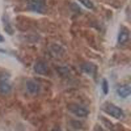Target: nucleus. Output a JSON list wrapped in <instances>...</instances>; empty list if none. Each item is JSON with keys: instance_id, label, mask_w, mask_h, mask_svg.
<instances>
[{"instance_id": "obj_9", "label": "nucleus", "mask_w": 131, "mask_h": 131, "mask_svg": "<svg viewBox=\"0 0 131 131\" xmlns=\"http://www.w3.org/2000/svg\"><path fill=\"white\" fill-rule=\"evenodd\" d=\"M81 68L84 72L89 73V74H91V73H94V70H95V66L94 64H91V63H86L82 66Z\"/></svg>"}, {"instance_id": "obj_10", "label": "nucleus", "mask_w": 131, "mask_h": 131, "mask_svg": "<svg viewBox=\"0 0 131 131\" xmlns=\"http://www.w3.org/2000/svg\"><path fill=\"white\" fill-rule=\"evenodd\" d=\"M79 2L89 9H92L94 7V5L91 0H79Z\"/></svg>"}, {"instance_id": "obj_13", "label": "nucleus", "mask_w": 131, "mask_h": 131, "mask_svg": "<svg viewBox=\"0 0 131 131\" xmlns=\"http://www.w3.org/2000/svg\"><path fill=\"white\" fill-rule=\"evenodd\" d=\"M4 41V38L2 35H0V42H3Z\"/></svg>"}, {"instance_id": "obj_11", "label": "nucleus", "mask_w": 131, "mask_h": 131, "mask_svg": "<svg viewBox=\"0 0 131 131\" xmlns=\"http://www.w3.org/2000/svg\"><path fill=\"white\" fill-rule=\"evenodd\" d=\"M72 126L74 128H75L76 129H81V128L83 127V125H82L80 121H72Z\"/></svg>"}, {"instance_id": "obj_5", "label": "nucleus", "mask_w": 131, "mask_h": 131, "mask_svg": "<svg viewBox=\"0 0 131 131\" xmlns=\"http://www.w3.org/2000/svg\"><path fill=\"white\" fill-rule=\"evenodd\" d=\"M26 89L30 93L32 94H37L40 91V86L34 81H28L26 83Z\"/></svg>"}, {"instance_id": "obj_4", "label": "nucleus", "mask_w": 131, "mask_h": 131, "mask_svg": "<svg viewBox=\"0 0 131 131\" xmlns=\"http://www.w3.org/2000/svg\"><path fill=\"white\" fill-rule=\"evenodd\" d=\"M34 70L36 73L40 75H45L47 73L49 68L48 65L43 60H38L36 62L34 66Z\"/></svg>"}, {"instance_id": "obj_2", "label": "nucleus", "mask_w": 131, "mask_h": 131, "mask_svg": "<svg viewBox=\"0 0 131 131\" xmlns=\"http://www.w3.org/2000/svg\"><path fill=\"white\" fill-rule=\"evenodd\" d=\"M68 109L71 113L79 117H85L89 113L86 107L75 103H72L68 105Z\"/></svg>"}, {"instance_id": "obj_1", "label": "nucleus", "mask_w": 131, "mask_h": 131, "mask_svg": "<svg viewBox=\"0 0 131 131\" xmlns=\"http://www.w3.org/2000/svg\"><path fill=\"white\" fill-rule=\"evenodd\" d=\"M102 109L107 114L115 119H120L124 116V113L122 110L112 103H106L102 106Z\"/></svg>"}, {"instance_id": "obj_12", "label": "nucleus", "mask_w": 131, "mask_h": 131, "mask_svg": "<svg viewBox=\"0 0 131 131\" xmlns=\"http://www.w3.org/2000/svg\"><path fill=\"white\" fill-rule=\"evenodd\" d=\"M102 89H103V91H104V94H107L109 91V86H108L107 81L106 80H105V79L103 81Z\"/></svg>"}, {"instance_id": "obj_7", "label": "nucleus", "mask_w": 131, "mask_h": 131, "mask_svg": "<svg viewBox=\"0 0 131 131\" xmlns=\"http://www.w3.org/2000/svg\"><path fill=\"white\" fill-rule=\"evenodd\" d=\"M131 93V88L130 85H125L120 86L117 89V94L121 98H125L128 97Z\"/></svg>"}, {"instance_id": "obj_14", "label": "nucleus", "mask_w": 131, "mask_h": 131, "mask_svg": "<svg viewBox=\"0 0 131 131\" xmlns=\"http://www.w3.org/2000/svg\"><path fill=\"white\" fill-rule=\"evenodd\" d=\"M52 131H61V130H59V129H55V130H53Z\"/></svg>"}, {"instance_id": "obj_6", "label": "nucleus", "mask_w": 131, "mask_h": 131, "mask_svg": "<svg viewBox=\"0 0 131 131\" xmlns=\"http://www.w3.org/2000/svg\"><path fill=\"white\" fill-rule=\"evenodd\" d=\"M130 37V32L127 29H122L118 36V42L119 44L123 45L128 41Z\"/></svg>"}, {"instance_id": "obj_3", "label": "nucleus", "mask_w": 131, "mask_h": 131, "mask_svg": "<svg viewBox=\"0 0 131 131\" xmlns=\"http://www.w3.org/2000/svg\"><path fill=\"white\" fill-rule=\"evenodd\" d=\"M46 6V0H31L29 7L35 12L43 13Z\"/></svg>"}, {"instance_id": "obj_8", "label": "nucleus", "mask_w": 131, "mask_h": 131, "mask_svg": "<svg viewBox=\"0 0 131 131\" xmlns=\"http://www.w3.org/2000/svg\"><path fill=\"white\" fill-rule=\"evenodd\" d=\"M11 91V86L7 82L2 81L0 82V92L2 94H8Z\"/></svg>"}]
</instances>
